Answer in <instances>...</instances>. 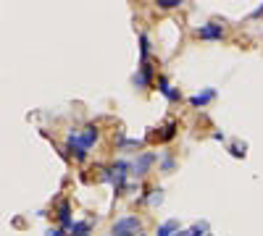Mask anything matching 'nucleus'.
Masks as SVG:
<instances>
[{"instance_id":"nucleus-14","label":"nucleus","mask_w":263,"mask_h":236,"mask_svg":"<svg viewBox=\"0 0 263 236\" xmlns=\"http://www.w3.org/2000/svg\"><path fill=\"white\" fill-rule=\"evenodd\" d=\"M48 236H63V231H61V228H50Z\"/></svg>"},{"instance_id":"nucleus-5","label":"nucleus","mask_w":263,"mask_h":236,"mask_svg":"<svg viewBox=\"0 0 263 236\" xmlns=\"http://www.w3.org/2000/svg\"><path fill=\"white\" fill-rule=\"evenodd\" d=\"M153 163H156V155H153V153H145V155H142L135 165H132V168H135V174H137V176H142V174H147V168H150Z\"/></svg>"},{"instance_id":"nucleus-3","label":"nucleus","mask_w":263,"mask_h":236,"mask_svg":"<svg viewBox=\"0 0 263 236\" xmlns=\"http://www.w3.org/2000/svg\"><path fill=\"white\" fill-rule=\"evenodd\" d=\"M197 37H200V39H221L224 37V27L211 21V24H203L200 29H197Z\"/></svg>"},{"instance_id":"nucleus-2","label":"nucleus","mask_w":263,"mask_h":236,"mask_svg":"<svg viewBox=\"0 0 263 236\" xmlns=\"http://www.w3.org/2000/svg\"><path fill=\"white\" fill-rule=\"evenodd\" d=\"M140 218H119L114 223V236H140Z\"/></svg>"},{"instance_id":"nucleus-11","label":"nucleus","mask_w":263,"mask_h":236,"mask_svg":"<svg viewBox=\"0 0 263 236\" xmlns=\"http://www.w3.org/2000/svg\"><path fill=\"white\" fill-rule=\"evenodd\" d=\"M182 0H158V8H179Z\"/></svg>"},{"instance_id":"nucleus-12","label":"nucleus","mask_w":263,"mask_h":236,"mask_svg":"<svg viewBox=\"0 0 263 236\" xmlns=\"http://www.w3.org/2000/svg\"><path fill=\"white\" fill-rule=\"evenodd\" d=\"M161 137H163V139H171V137H174V121H168V123L163 126V134H161Z\"/></svg>"},{"instance_id":"nucleus-8","label":"nucleus","mask_w":263,"mask_h":236,"mask_svg":"<svg viewBox=\"0 0 263 236\" xmlns=\"http://www.w3.org/2000/svg\"><path fill=\"white\" fill-rule=\"evenodd\" d=\"M135 84H137V87H147V84H150V66H147V60H142L140 74L135 76Z\"/></svg>"},{"instance_id":"nucleus-9","label":"nucleus","mask_w":263,"mask_h":236,"mask_svg":"<svg viewBox=\"0 0 263 236\" xmlns=\"http://www.w3.org/2000/svg\"><path fill=\"white\" fill-rule=\"evenodd\" d=\"M58 218H61V223H63V228H74V221H71V207L69 205H61V210H58Z\"/></svg>"},{"instance_id":"nucleus-13","label":"nucleus","mask_w":263,"mask_h":236,"mask_svg":"<svg viewBox=\"0 0 263 236\" xmlns=\"http://www.w3.org/2000/svg\"><path fill=\"white\" fill-rule=\"evenodd\" d=\"M163 168H166V170H171V168H174V160H171V158H166V160H163Z\"/></svg>"},{"instance_id":"nucleus-16","label":"nucleus","mask_w":263,"mask_h":236,"mask_svg":"<svg viewBox=\"0 0 263 236\" xmlns=\"http://www.w3.org/2000/svg\"><path fill=\"white\" fill-rule=\"evenodd\" d=\"M140 236H145V233H140Z\"/></svg>"},{"instance_id":"nucleus-7","label":"nucleus","mask_w":263,"mask_h":236,"mask_svg":"<svg viewBox=\"0 0 263 236\" xmlns=\"http://www.w3.org/2000/svg\"><path fill=\"white\" fill-rule=\"evenodd\" d=\"M158 92H161L166 100H171V102H177V100H179V90H174L166 79H158Z\"/></svg>"},{"instance_id":"nucleus-6","label":"nucleus","mask_w":263,"mask_h":236,"mask_svg":"<svg viewBox=\"0 0 263 236\" xmlns=\"http://www.w3.org/2000/svg\"><path fill=\"white\" fill-rule=\"evenodd\" d=\"M158 236H187V231H179V223L177 221H166L158 228Z\"/></svg>"},{"instance_id":"nucleus-4","label":"nucleus","mask_w":263,"mask_h":236,"mask_svg":"<svg viewBox=\"0 0 263 236\" xmlns=\"http://www.w3.org/2000/svg\"><path fill=\"white\" fill-rule=\"evenodd\" d=\"M213 97H216V90L208 87V90H203V92L192 95V97H190V105H192V108H203V105H208Z\"/></svg>"},{"instance_id":"nucleus-15","label":"nucleus","mask_w":263,"mask_h":236,"mask_svg":"<svg viewBox=\"0 0 263 236\" xmlns=\"http://www.w3.org/2000/svg\"><path fill=\"white\" fill-rule=\"evenodd\" d=\"M260 13H263V6H260V8H255V11H253V16H260Z\"/></svg>"},{"instance_id":"nucleus-1","label":"nucleus","mask_w":263,"mask_h":236,"mask_svg":"<svg viewBox=\"0 0 263 236\" xmlns=\"http://www.w3.org/2000/svg\"><path fill=\"white\" fill-rule=\"evenodd\" d=\"M95 139H98V128L95 126H87L84 132H71L69 139H66V144H69V149L74 153L77 160H84L87 158V149L92 147Z\"/></svg>"},{"instance_id":"nucleus-10","label":"nucleus","mask_w":263,"mask_h":236,"mask_svg":"<svg viewBox=\"0 0 263 236\" xmlns=\"http://www.w3.org/2000/svg\"><path fill=\"white\" fill-rule=\"evenodd\" d=\"M74 236H87V231H90V221H82V223H74Z\"/></svg>"}]
</instances>
